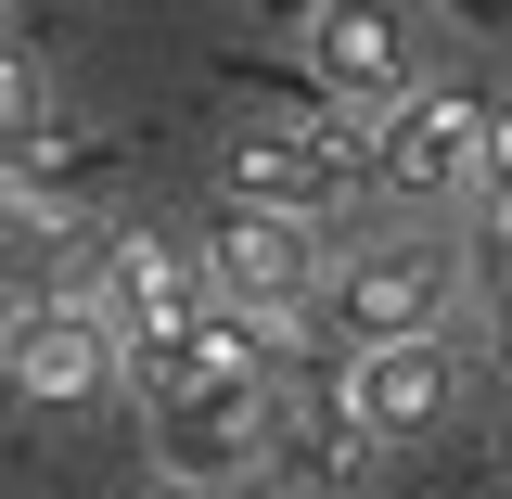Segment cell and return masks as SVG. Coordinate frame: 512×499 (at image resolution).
Wrapping results in <instances>:
<instances>
[{
    "mask_svg": "<svg viewBox=\"0 0 512 499\" xmlns=\"http://www.w3.org/2000/svg\"><path fill=\"white\" fill-rule=\"evenodd\" d=\"M346 397H359V410H372V436L397 448V436H436L461 384H448V346H436V333H384V346L346 359Z\"/></svg>",
    "mask_w": 512,
    "mask_h": 499,
    "instance_id": "9c48e42d",
    "label": "cell"
},
{
    "mask_svg": "<svg viewBox=\"0 0 512 499\" xmlns=\"http://www.w3.org/2000/svg\"><path fill=\"white\" fill-rule=\"evenodd\" d=\"M308 77L346 90V103H372V116L423 90V77H410V26H397L384 0H333V13H320V26H308Z\"/></svg>",
    "mask_w": 512,
    "mask_h": 499,
    "instance_id": "ba28073f",
    "label": "cell"
},
{
    "mask_svg": "<svg viewBox=\"0 0 512 499\" xmlns=\"http://www.w3.org/2000/svg\"><path fill=\"white\" fill-rule=\"evenodd\" d=\"M487 103L474 90H410V103H384L372 128V180L384 192H474L487 180Z\"/></svg>",
    "mask_w": 512,
    "mask_h": 499,
    "instance_id": "277c9868",
    "label": "cell"
},
{
    "mask_svg": "<svg viewBox=\"0 0 512 499\" xmlns=\"http://www.w3.org/2000/svg\"><path fill=\"white\" fill-rule=\"evenodd\" d=\"M77 295H90V308H116L128 346H141V333H167V320L205 295V256H180L167 231H116V244H103V269H90Z\"/></svg>",
    "mask_w": 512,
    "mask_h": 499,
    "instance_id": "30bf717a",
    "label": "cell"
},
{
    "mask_svg": "<svg viewBox=\"0 0 512 499\" xmlns=\"http://www.w3.org/2000/svg\"><path fill=\"white\" fill-rule=\"evenodd\" d=\"M474 205H487V218H512V116L487 128V180H474Z\"/></svg>",
    "mask_w": 512,
    "mask_h": 499,
    "instance_id": "8fae6325",
    "label": "cell"
},
{
    "mask_svg": "<svg viewBox=\"0 0 512 499\" xmlns=\"http://www.w3.org/2000/svg\"><path fill=\"white\" fill-rule=\"evenodd\" d=\"M346 167H372V141L359 128H231L218 141V192H256V205H295V218H320L333 192H346Z\"/></svg>",
    "mask_w": 512,
    "mask_h": 499,
    "instance_id": "5b68a950",
    "label": "cell"
},
{
    "mask_svg": "<svg viewBox=\"0 0 512 499\" xmlns=\"http://www.w3.org/2000/svg\"><path fill=\"white\" fill-rule=\"evenodd\" d=\"M282 499H320V487H282Z\"/></svg>",
    "mask_w": 512,
    "mask_h": 499,
    "instance_id": "9a60e30c",
    "label": "cell"
},
{
    "mask_svg": "<svg viewBox=\"0 0 512 499\" xmlns=\"http://www.w3.org/2000/svg\"><path fill=\"white\" fill-rule=\"evenodd\" d=\"M205 282H218V295H244V308H269V320H308V295H320L308 218H295V205H256V192H218Z\"/></svg>",
    "mask_w": 512,
    "mask_h": 499,
    "instance_id": "7a4b0ae2",
    "label": "cell"
},
{
    "mask_svg": "<svg viewBox=\"0 0 512 499\" xmlns=\"http://www.w3.org/2000/svg\"><path fill=\"white\" fill-rule=\"evenodd\" d=\"M500 359H512V269H500Z\"/></svg>",
    "mask_w": 512,
    "mask_h": 499,
    "instance_id": "4fadbf2b",
    "label": "cell"
},
{
    "mask_svg": "<svg viewBox=\"0 0 512 499\" xmlns=\"http://www.w3.org/2000/svg\"><path fill=\"white\" fill-rule=\"evenodd\" d=\"M448 295H461V256L448 244H384V256H359V269L333 282V320H346L359 346H384V333H436Z\"/></svg>",
    "mask_w": 512,
    "mask_h": 499,
    "instance_id": "8992f818",
    "label": "cell"
},
{
    "mask_svg": "<svg viewBox=\"0 0 512 499\" xmlns=\"http://www.w3.org/2000/svg\"><path fill=\"white\" fill-rule=\"evenodd\" d=\"M372 410L346 397V384H295V397H269V487H346L359 461H372Z\"/></svg>",
    "mask_w": 512,
    "mask_h": 499,
    "instance_id": "52a82bcc",
    "label": "cell"
},
{
    "mask_svg": "<svg viewBox=\"0 0 512 499\" xmlns=\"http://www.w3.org/2000/svg\"><path fill=\"white\" fill-rule=\"evenodd\" d=\"M116 359H128V320L90 308V295L13 308V333H0V372H13V397H39V410H90L116 384Z\"/></svg>",
    "mask_w": 512,
    "mask_h": 499,
    "instance_id": "6da1fadb",
    "label": "cell"
},
{
    "mask_svg": "<svg viewBox=\"0 0 512 499\" xmlns=\"http://www.w3.org/2000/svg\"><path fill=\"white\" fill-rule=\"evenodd\" d=\"M154 474H180V487L269 474V384H167L154 397Z\"/></svg>",
    "mask_w": 512,
    "mask_h": 499,
    "instance_id": "3957f363",
    "label": "cell"
},
{
    "mask_svg": "<svg viewBox=\"0 0 512 499\" xmlns=\"http://www.w3.org/2000/svg\"><path fill=\"white\" fill-rule=\"evenodd\" d=\"M141 499H192V487H180V474H154V487H141Z\"/></svg>",
    "mask_w": 512,
    "mask_h": 499,
    "instance_id": "5bb4252c",
    "label": "cell"
},
{
    "mask_svg": "<svg viewBox=\"0 0 512 499\" xmlns=\"http://www.w3.org/2000/svg\"><path fill=\"white\" fill-rule=\"evenodd\" d=\"M256 13H282V26H320V13H333V0H256Z\"/></svg>",
    "mask_w": 512,
    "mask_h": 499,
    "instance_id": "7c38bea8",
    "label": "cell"
}]
</instances>
